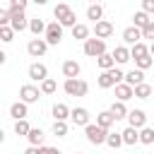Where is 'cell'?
Returning <instances> with one entry per match:
<instances>
[{
  "instance_id": "cell-25",
  "label": "cell",
  "mask_w": 154,
  "mask_h": 154,
  "mask_svg": "<svg viewBox=\"0 0 154 154\" xmlns=\"http://www.w3.org/2000/svg\"><path fill=\"white\" fill-rule=\"evenodd\" d=\"M87 19H91V22L103 19V7H101L99 2H91V5L87 7Z\"/></svg>"
},
{
  "instance_id": "cell-35",
  "label": "cell",
  "mask_w": 154,
  "mask_h": 154,
  "mask_svg": "<svg viewBox=\"0 0 154 154\" xmlns=\"http://www.w3.org/2000/svg\"><path fill=\"white\" fill-rule=\"evenodd\" d=\"M0 41H2V43H12V41H14V29H12L10 24L0 26Z\"/></svg>"
},
{
  "instance_id": "cell-15",
  "label": "cell",
  "mask_w": 154,
  "mask_h": 154,
  "mask_svg": "<svg viewBox=\"0 0 154 154\" xmlns=\"http://www.w3.org/2000/svg\"><path fill=\"white\" fill-rule=\"evenodd\" d=\"M10 116H12L14 120L26 118V116H29V103H24V101H14V103L10 106Z\"/></svg>"
},
{
  "instance_id": "cell-18",
  "label": "cell",
  "mask_w": 154,
  "mask_h": 154,
  "mask_svg": "<svg viewBox=\"0 0 154 154\" xmlns=\"http://www.w3.org/2000/svg\"><path fill=\"white\" fill-rule=\"evenodd\" d=\"M123 82L125 84H130V87H135V84H140V82H144V70H130V72H125L123 75Z\"/></svg>"
},
{
  "instance_id": "cell-17",
  "label": "cell",
  "mask_w": 154,
  "mask_h": 154,
  "mask_svg": "<svg viewBox=\"0 0 154 154\" xmlns=\"http://www.w3.org/2000/svg\"><path fill=\"white\" fill-rule=\"evenodd\" d=\"M140 38H142V29H137V26H128V29H123V41H125L128 46L137 43Z\"/></svg>"
},
{
  "instance_id": "cell-33",
  "label": "cell",
  "mask_w": 154,
  "mask_h": 154,
  "mask_svg": "<svg viewBox=\"0 0 154 154\" xmlns=\"http://www.w3.org/2000/svg\"><path fill=\"white\" fill-rule=\"evenodd\" d=\"M137 132H140V142H142V144H152V142H154V128H147V125H144V128H140Z\"/></svg>"
},
{
  "instance_id": "cell-43",
  "label": "cell",
  "mask_w": 154,
  "mask_h": 154,
  "mask_svg": "<svg viewBox=\"0 0 154 154\" xmlns=\"http://www.w3.org/2000/svg\"><path fill=\"white\" fill-rule=\"evenodd\" d=\"M5 24H10V10L0 7V26H5Z\"/></svg>"
},
{
  "instance_id": "cell-46",
  "label": "cell",
  "mask_w": 154,
  "mask_h": 154,
  "mask_svg": "<svg viewBox=\"0 0 154 154\" xmlns=\"http://www.w3.org/2000/svg\"><path fill=\"white\" fill-rule=\"evenodd\" d=\"M5 58H7V55H5V53H2V51H0V65H2V63H5Z\"/></svg>"
},
{
  "instance_id": "cell-5",
  "label": "cell",
  "mask_w": 154,
  "mask_h": 154,
  "mask_svg": "<svg viewBox=\"0 0 154 154\" xmlns=\"http://www.w3.org/2000/svg\"><path fill=\"white\" fill-rule=\"evenodd\" d=\"M82 51H84V55H89V58H99L101 53H106V41L103 38H84V46H82Z\"/></svg>"
},
{
  "instance_id": "cell-1",
  "label": "cell",
  "mask_w": 154,
  "mask_h": 154,
  "mask_svg": "<svg viewBox=\"0 0 154 154\" xmlns=\"http://www.w3.org/2000/svg\"><path fill=\"white\" fill-rule=\"evenodd\" d=\"M53 14H55V22H60L63 24V29L65 26H75L77 24V14H75V10L70 7V5H65V2H58L55 7H53Z\"/></svg>"
},
{
  "instance_id": "cell-45",
  "label": "cell",
  "mask_w": 154,
  "mask_h": 154,
  "mask_svg": "<svg viewBox=\"0 0 154 154\" xmlns=\"http://www.w3.org/2000/svg\"><path fill=\"white\" fill-rule=\"evenodd\" d=\"M31 2H36V5H46L48 0H31Z\"/></svg>"
},
{
  "instance_id": "cell-13",
  "label": "cell",
  "mask_w": 154,
  "mask_h": 154,
  "mask_svg": "<svg viewBox=\"0 0 154 154\" xmlns=\"http://www.w3.org/2000/svg\"><path fill=\"white\" fill-rule=\"evenodd\" d=\"M48 77V67L43 63H31L29 65V79L31 82H43Z\"/></svg>"
},
{
  "instance_id": "cell-2",
  "label": "cell",
  "mask_w": 154,
  "mask_h": 154,
  "mask_svg": "<svg viewBox=\"0 0 154 154\" xmlns=\"http://www.w3.org/2000/svg\"><path fill=\"white\" fill-rule=\"evenodd\" d=\"M123 70L120 67H111V70H101V75H99V79H96V84L101 87V89H111V87H116L118 82H123Z\"/></svg>"
},
{
  "instance_id": "cell-21",
  "label": "cell",
  "mask_w": 154,
  "mask_h": 154,
  "mask_svg": "<svg viewBox=\"0 0 154 154\" xmlns=\"http://www.w3.org/2000/svg\"><path fill=\"white\" fill-rule=\"evenodd\" d=\"M116 99L118 101H130L132 99V87L125 84V82H118L116 84Z\"/></svg>"
},
{
  "instance_id": "cell-27",
  "label": "cell",
  "mask_w": 154,
  "mask_h": 154,
  "mask_svg": "<svg viewBox=\"0 0 154 154\" xmlns=\"http://www.w3.org/2000/svg\"><path fill=\"white\" fill-rule=\"evenodd\" d=\"M29 31H31L34 36H41V34L46 31V22H43V19H38V17L29 19Z\"/></svg>"
},
{
  "instance_id": "cell-8",
  "label": "cell",
  "mask_w": 154,
  "mask_h": 154,
  "mask_svg": "<svg viewBox=\"0 0 154 154\" xmlns=\"http://www.w3.org/2000/svg\"><path fill=\"white\" fill-rule=\"evenodd\" d=\"M41 99V89L38 87H34V84H22L19 87V101H24V103H36Z\"/></svg>"
},
{
  "instance_id": "cell-37",
  "label": "cell",
  "mask_w": 154,
  "mask_h": 154,
  "mask_svg": "<svg viewBox=\"0 0 154 154\" xmlns=\"http://www.w3.org/2000/svg\"><path fill=\"white\" fill-rule=\"evenodd\" d=\"M103 144H108V147L118 149V147L123 144V137H120V132H108V135H106V142H103Z\"/></svg>"
},
{
  "instance_id": "cell-28",
  "label": "cell",
  "mask_w": 154,
  "mask_h": 154,
  "mask_svg": "<svg viewBox=\"0 0 154 154\" xmlns=\"http://www.w3.org/2000/svg\"><path fill=\"white\" fill-rule=\"evenodd\" d=\"M96 65H99L101 70H111V67L116 65V60H113V55H111V53L106 51V53H101V55L96 58Z\"/></svg>"
},
{
  "instance_id": "cell-50",
  "label": "cell",
  "mask_w": 154,
  "mask_h": 154,
  "mask_svg": "<svg viewBox=\"0 0 154 154\" xmlns=\"http://www.w3.org/2000/svg\"><path fill=\"white\" fill-rule=\"evenodd\" d=\"M75 154H79V152H75Z\"/></svg>"
},
{
  "instance_id": "cell-24",
  "label": "cell",
  "mask_w": 154,
  "mask_h": 154,
  "mask_svg": "<svg viewBox=\"0 0 154 154\" xmlns=\"http://www.w3.org/2000/svg\"><path fill=\"white\" fill-rule=\"evenodd\" d=\"M26 140H29V144H34V147H41V144H43V130H41V128H29V132H26Z\"/></svg>"
},
{
  "instance_id": "cell-36",
  "label": "cell",
  "mask_w": 154,
  "mask_h": 154,
  "mask_svg": "<svg viewBox=\"0 0 154 154\" xmlns=\"http://www.w3.org/2000/svg\"><path fill=\"white\" fill-rule=\"evenodd\" d=\"M51 130H53L55 137H65V135H67V120H55Z\"/></svg>"
},
{
  "instance_id": "cell-38",
  "label": "cell",
  "mask_w": 154,
  "mask_h": 154,
  "mask_svg": "<svg viewBox=\"0 0 154 154\" xmlns=\"http://www.w3.org/2000/svg\"><path fill=\"white\" fill-rule=\"evenodd\" d=\"M29 128H31V125H29V120H26V118H19V120H14V132H17V135H24V137H26Z\"/></svg>"
},
{
  "instance_id": "cell-4",
  "label": "cell",
  "mask_w": 154,
  "mask_h": 154,
  "mask_svg": "<svg viewBox=\"0 0 154 154\" xmlns=\"http://www.w3.org/2000/svg\"><path fill=\"white\" fill-rule=\"evenodd\" d=\"M84 135H87V140H89L91 144H103L108 130L101 128V125H96V123H87V125H84Z\"/></svg>"
},
{
  "instance_id": "cell-10",
  "label": "cell",
  "mask_w": 154,
  "mask_h": 154,
  "mask_svg": "<svg viewBox=\"0 0 154 154\" xmlns=\"http://www.w3.org/2000/svg\"><path fill=\"white\" fill-rule=\"evenodd\" d=\"M70 120L75 123V125H79V128H84L89 120H91V113L84 108V106H77V108H70Z\"/></svg>"
},
{
  "instance_id": "cell-3",
  "label": "cell",
  "mask_w": 154,
  "mask_h": 154,
  "mask_svg": "<svg viewBox=\"0 0 154 154\" xmlns=\"http://www.w3.org/2000/svg\"><path fill=\"white\" fill-rule=\"evenodd\" d=\"M63 91H65L67 96H87L89 84H87L84 79H79V77H65V82H63Z\"/></svg>"
},
{
  "instance_id": "cell-6",
  "label": "cell",
  "mask_w": 154,
  "mask_h": 154,
  "mask_svg": "<svg viewBox=\"0 0 154 154\" xmlns=\"http://www.w3.org/2000/svg\"><path fill=\"white\" fill-rule=\"evenodd\" d=\"M43 38H46L48 46H58V43L63 41V24H60V22H51V24H46Z\"/></svg>"
},
{
  "instance_id": "cell-31",
  "label": "cell",
  "mask_w": 154,
  "mask_h": 154,
  "mask_svg": "<svg viewBox=\"0 0 154 154\" xmlns=\"http://www.w3.org/2000/svg\"><path fill=\"white\" fill-rule=\"evenodd\" d=\"M41 94H46V96H51V94H55V89H58V82L55 79H51V77H46L43 82H41Z\"/></svg>"
},
{
  "instance_id": "cell-32",
  "label": "cell",
  "mask_w": 154,
  "mask_h": 154,
  "mask_svg": "<svg viewBox=\"0 0 154 154\" xmlns=\"http://www.w3.org/2000/svg\"><path fill=\"white\" fill-rule=\"evenodd\" d=\"M147 24H149V14H147V12H142V10H140V12H135V14H132V26L142 29V26H147Z\"/></svg>"
},
{
  "instance_id": "cell-41",
  "label": "cell",
  "mask_w": 154,
  "mask_h": 154,
  "mask_svg": "<svg viewBox=\"0 0 154 154\" xmlns=\"http://www.w3.org/2000/svg\"><path fill=\"white\" fill-rule=\"evenodd\" d=\"M31 0H10V7H17V10H26V5H29Z\"/></svg>"
},
{
  "instance_id": "cell-40",
  "label": "cell",
  "mask_w": 154,
  "mask_h": 154,
  "mask_svg": "<svg viewBox=\"0 0 154 154\" xmlns=\"http://www.w3.org/2000/svg\"><path fill=\"white\" fill-rule=\"evenodd\" d=\"M142 12L154 14V0H142Z\"/></svg>"
},
{
  "instance_id": "cell-7",
  "label": "cell",
  "mask_w": 154,
  "mask_h": 154,
  "mask_svg": "<svg viewBox=\"0 0 154 154\" xmlns=\"http://www.w3.org/2000/svg\"><path fill=\"white\" fill-rule=\"evenodd\" d=\"M10 26L14 29V34H17V31H24V29H29V19H26L24 10L10 7Z\"/></svg>"
},
{
  "instance_id": "cell-47",
  "label": "cell",
  "mask_w": 154,
  "mask_h": 154,
  "mask_svg": "<svg viewBox=\"0 0 154 154\" xmlns=\"http://www.w3.org/2000/svg\"><path fill=\"white\" fill-rule=\"evenodd\" d=\"M2 140H5V130L0 128V142H2Z\"/></svg>"
},
{
  "instance_id": "cell-11",
  "label": "cell",
  "mask_w": 154,
  "mask_h": 154,
  "mask_svg": "<svg viewBox=\"0 0 154 154\" xmlns=\"http://www.w3.org/2000/svg\"><path fill=\"white\" fill-rule=\"evenodd\" d=\"M125 118H128V125H132V128H137V130L147 125V113H144L142 108H132V111H128Z\"/></svg>"
},
{
  "instance_id": "cell-12",
  "label": "cell",
  "mask_w": 154,
  "mask_h": 154,
  "mask_svg": "<svg viewBox=\"0 0 154 154\" xmlns=\"http://www.w3.org/2000/svg\"><path fill=\"white\" fill-rule=\"evenodd\" d=\"M111 34H113V24H111L108 19H99V22H94V36H96V38H103V41H106Z\"/></svg>"
},
{
  "instance_id": "cell-30",
  "label": "cell",
  "mask_w": 154,
  "mask_h": 154,
  "mask_svg": "<svg viewBox=\"0 0 154 154\" xmlns=\"http://www.w3.org/2000/svg\"><path fill=\"white\" fill-rule=\"evenodd\" d=\"M72 38H77V41L89 38V26H87V24H75V26H72Z\"/></svg>"
},
{
  "instance_id": "cell-29",
  "label": "cell",
  "mask_w": 154,
  "mask_h": 154,
  "mask_svg": "<svg viewBox=\"0 0 154 154\" xmlns=\"http://www.w3.org/2000/svg\"><path fill=\"white\" fill-rule=\"evenodd\" d=\"M53 118L55 120H67L70 118V108L65 103H53Z\"/></svg>"
},
{
  "instance_id": "cell-22",
  "label": "cell",
  "mask_w": 154,
  "mask_h": 154,
  "mask_svg": "<svg viewBox=\"0 0 154 154\" xmlns=\"http://www.w3.org/2000/svg\"><path fill=\"white\" fill-rule=\"evenodd\" d=\"M108 111L113 113V118H116V120H123V118L128 116V106H125V101H118V99L111 103V108H108Z\"/></svg>"
},
{
  "instance_id": "cell-44",
  "label": "cell",
  "mask_w": 154,
  "mask_h": 154,
  "mask_svg": "<svg viewBox=\"0 0 154 154\" xmlns=\"http://www.w3.org/2000/svg\"><path fill=\"white\" fill-rule=\"evenodd\" d=\"M24 154H38V147H34V144H29V147L24 149Z\"/></svg>"
},
{
  "instance_id": "cell-14",
  "label": "cell",
  "mask_w": 154,
  "mask_h": 154,
  "mask_svg": "<svg viewBox=\"0 0 154 154\" xmlns=\"http://www.w3.org/2000/svg\"><path fill=\"white\" fill-rule=\"evenodd\" d=\"M152 94H154V87L147 84V82H140V84L132 87V96H135V99H149Z\"/></svg>"
},
{
  "instance_id": "cell-49",
  "label": "cell",
  "mask_w": 154,
  "mask_h": 154,
  "mask_svg": "<svg viewBox=\"0 0 154 154\" xmlns=\"http://www.w3.org/2000/svg\"><path fill=\"white\" fill-rule=\"evenodd\" d=\"M89 2H99V0H89Z\"/></svg>"
},
{
  "instance_id": "cell-9",
  "label": "cell",
  "mask_w": 154,
  "mask_h": 154,
  "mask_svg": "<svg viewBox=\"0 0 154 154\" xmlns=\"http://www.w3.org/2000/svg\"><path fill=\"white\" fill-rule=\"evenodd\" d=\"M46 51H48V43H46V38H31L29 43H26V53L31 55V58H41V55H46Z\"/></svg>"
},
{
  "instance_id": "cell-19",
  "label": "cell",
  "mask_w": 154,
  "mask_h": 154,
  "mask_svg": "<svg viewBox=\"0 0 154 154\" xmlns=\"http://www.w3.org/2000/svg\"><path fill=\"white\" fill-rule=\"evenodd\" d=\"M111 55H113L116 65H125V63L130 60V48H128V46H116V51H113Z\"/></svg>"
},
{
  "instance_id": "cell-16",
  "label": "cell",
  "mask_w": 154,
  "mask_h": 154,
  "mask_svg": "<svg viewBox=\"0 0 154 154\" xmlns=\"http://www.w3.org/2000/svg\"><path fill=\"white\" fill-rule=\"evenodd\" d=\"M120 137H123V144H128V147H132V144L140 142V132H137V128H132V125H128V128L120 132Z\"/></svg>"
},
{
  "instance_id": "cell-20",
  "label": "cell",
  "mask_w": 154,
  "mask_h": 154,
  "mask_svg": "<svg viewBox=\"0 0 154 154\" xmlns=\"http://www.w3.org/2000/svg\"><path fill=\"white\" fill-rule=\"evenodd\" d=\"M79 72H82V65L77 60H65L63 63V75L65 77H79Z\"/></svg>"
},
{
  "instance_id": "cell-34",
  "label": "cell",
  "mask_w": 154,
  "mask_h": 154,
  "mask_svg": "<svg viewBox=\"0 0 154 154\" xmlns=\"http://www.w3.org/2000/svg\"><path fill=\"white\" fill-rule=\"evenodd\" d=\"M152 65H154V58H152L149 53L142 55V58H135V67H137V70H149Z\"/></svg>"
},
{
  "instance_id": "cell-48",
  "label": "cell",
  "mask_w": 154,
  "mask_h": 154,
  "mask_svg": "<svg viewBox=\"0 0 154 154\" xmlns=\"http://www.w3.org/2000/svg\"><path fill=\"white\" fill-rule=\"evenodd\" d=\"M149 55H154V41H152V46H149Z\"/></svg>"
},
{
  "instance_id": "cell-23",
  "label": "cell",
  "mask_w": 154,
  "mask_h": 154,
  "mask_svg": "<svg viewBox=\"0 0 154 154\" xmlns=\"http://www.w3.org/2000/svg\"><path fill=\"white\" fill-rule=\"evenodd\" d=\"M116 123V118H113V113L111 111H101V113H96V125H101V128H106V130H111V125Z\"/></svg>"
},
{
  "instance_id": "cell-42",
  "label": "cell",
  "mask_w": 154,
  "mask_h": 154,
  "mask_svg": "<svg viewBox=\"0 0 154 154\" xmlns=\"http://www.w3.org/2000/svg\"><path fill=\"white\" fill-rule=\"evenodd\" d=\"M38 154H60V149H58V147H46V144H41V147H38Z\"/></svg>"
},
{
  "instance_id": "cell-26",
  "label": "cell",
  "mask_w": 154,
  "mask_h": 154,
  "mask_svg": "<svg viewBox=\"0 0 154 154\" xmlns=\"http://www.w3.org/2000/svg\"><path fill=\"white\" fill-rule=\"evenodd\" d=\"M147 53H149V46H147V43H142V41H137V43H132V46H130V60L142 58V55H147Z\"/></svg>"
},
{
  "instance_id": "cell-39",
  "label": "cell",
  "mask_w": 154,
  "mask_h": 154,
  "mask_svg": "<svg viewBox=\"0 0 154 154\" xmlns=\"http://www.w3.org/2000/svg\"><path fill=\"white\" fill-rule=\"evenodd\" d=\"M142 38L154 41V19H149V24H147V26H142Z\"/></svg>"
}]
</instances>
